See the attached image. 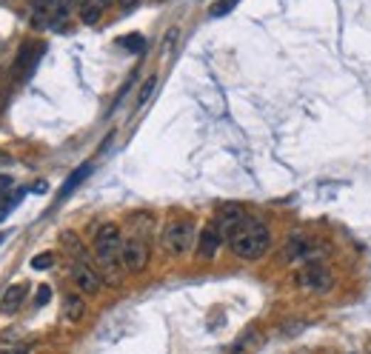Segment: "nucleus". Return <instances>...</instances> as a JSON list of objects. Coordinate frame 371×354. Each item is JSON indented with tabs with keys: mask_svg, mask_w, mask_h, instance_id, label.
I'll return each mask as SVG.
<instances>
[{
	"mask_svg": "<svg viewBox=\"0 0 371 354\" xmlns=\"http://www.w3.org/2000/svg\"><path fill=\"white\" fill-rule=\"evenodd\" d=\"M220 243H223V235H220V229L212 223V226H206L203 232H200V243H198V254L203 257V260H212L215 254H217V249H220Z\"/></svg>",
	"mask_w": 371,
	"mask_h": 354,
	"instance_id": "8",
	"label": "nucleus"
},
{
	"mask_svg": "<svg viewBox=\"0 0 371 354\" xmlns=\"http://www.w3.org/2000/svg\"><path fill=\"white\" fill-rule=\"evenodd\" d=\"M235 4H237V0H220V4L212 9V18H220V15L232 12V9H235Z\"/></svg>",
	"mask_w": 371,
	"mask_h": 354,
	"instance_id": "18",
	"label": "nucleus"
},
{
	"mask_svg": "<svg viewBox=\"0 0 371 354\" xmlns=\"http://www.w3.org/2000/svg\"><path fill=\"white\" fill-rule=\"evenodd\" d=\"M89 171H92V166H80V168H77V171L69 177V181H66V186H63V192H60V195L66 198L69 192H75V189H77V186L86 181V177H89Z\"/></svg>",
	"mask_w": 371,
	"mask_h": 354,
	"instance_id": "14",
	"label": "nucleus"
},
{
	"mask_svg": "<svg viewBox=\"0 0 371 354\" xmlns=\"http://www.w3.org/2000/svg\"><path fill=\"white\" fill-rule=\"evenodd\" d=\"M120 246H123V240H120V229H117L114 223L103 226V229L95 235V257H97L100 263L120 260Z\"/></svg>",
	"mask_w": 371,
	"mask_h": 354,
	"instance_id": "3",
	"label": "nucleus"
},
{
	"mask_svg": "<svg viewBox=\"0 0 371 354\" xmlns=\"http://www.w3.org/2000/svg\"><path fill=\"white\" fill-rule=\"evenodd\" d=\"M100 12H103V6H97L95 0H92V4H86V6H83L80 18H83V23H86V26H92V23H97V21H100Z\"/></svg>",
	"mask_w": 371,
	"mask_h": 354,
	"instance_id": "16",
	"label": "nucleus"
},
{
	"mask_svg": "<svg viewBox=\"0 0 371 354\" xmlns=\"http://www.w3.org/2000/svg\"><path fill=\"white\" fill-rule=\"evenodd\" d=\"M195 243V223L192 220H171L163 229V249L174 257L186 254Z\"/></svg>",
	"mask_w": 371,
	"mask_h": 354,
	"instance_id": "2",
	"label": "nucleus"
},
{
	"mask_svg": "<svg viewBox=\"0 0 371 354\" xmlns=\"http://www.w3.org/2000/svg\"><path fill=\"white\" fill-rule=\"evenodd\" d=\"M154 83H157L154 77H149V80L143 83V89H140V97H137V103H146V100L151 97V92H154Z\"/></svg>",
	"mask_w": 371,
	"mask_h": 354,
	"instance_id": "20",
	"label": "nucleus"
},
{
	"mask_svg": "<svg viewBox=\"0 0 371 354\" xmlns=\"http://www.w3.org/2000/svg\"><path fill=\"white\" fill-rule=\"evenodd\" d=\"M134 4H137V0H120V6H123V9H131Z\"/></svg>",
	"mask_w": 371,
	"mask_h": 354,
	"instance_id": "24",
	"label": "nucleus"
},
{
	"mask_svg": "<svg viewBox=\"0 0 371 354\" xmlns=\"http://www.w3.org/2000/svg\"><path fill=\"white\" fill-rule=\"evenodd\" d=\"M83 314H86V303H83L77 294H69V297L63 300V320H66V323H77Z\"/></svg>",
	"mask_w": 371,
	"mask_h": 354,
	"instance_id": "12",
	"label": "nucleus"
},
{
	"mask_svg": "<svg viewBox=\"0 0 371 354\" xmlns=\"http://www.w3.org/2000/svg\"><path fill=\"white\" fill-rule=\"evenodd\" d=\"M0 354H26V348H6V351H0Z\"/></svg>",
	"mask_w": 371,
	"mask_h": 354,
	"instance_id": "23",
	"label": "nucleus"
},
{
	"mask_svg": "<svg viewBox=\"0 0 371 354\" xmlns=\"http://www.w3.org/2000/svg\"><path fill=\"white\" fill-rule=\"evenodd\" d=\"M314 252H317V243L311 240V237H306V235H297V237H291L289 243H286V260L289 263H297V260H311L314 257Z\"/></svg>",
	"mask_w": 371,
	"mask_h": 354,
	"instance_id": "7",
	"label": "nucleus"
},
{
	"mask_svg": "<svg viewBox=\"0 0 371 354\" xmlns=\"http://www.w3.org/2000/svg\"><path fill=\"white\" fill-rule=\"evenodd\" d=\"M52 266H55V254H49V252H43L41 257L32 260V269H35V272H43V269H52Z\"/></svg>",
	"mask_w": 371,
	"mask_h": 354,
	"instance_id": "17",
	"label": "nucleus"
},
{
	"mask_svg": "<svg viewBox=\"0 0 371 354\" xmlns=\"http://www.w3.org/2000/svg\"><path fill=\"white\" fill-rule=\"evenodd\" d=\"M229 243H232V252H235L237 257H243V260H257V257H263V254L269 252L271 235H269V229H266L263 223L246 218V223L229 237Z\"/></svg>",
	"mask_w": 371,
	"mask_h": 354,
	"instance_id": "1",
	"label": "nucleus"
},
{
	"mask_svg": "<svg viewBox=\"0 0 371 354\" xmlns=\"http://www.w3.org/2000/svg\"><path fill=\"white\" fill-rule=\"evenodd\" d=\"M23 297H26V286H12L4 294V300H0V311H4V314H15L21 309V303H23Z\"/></svg>",
	"mask_w": 371,
	"mask_h": 354,
	"instance_id": "11",
	"label": "nucleus"
},
{
	"mask_svg": "<svg viewBox=\"0 0 371 354\" xmlns=\"http://www.w3.org/2000/svg\"><path fill=\"white\" fill-rule=\"evenodd\" d=\"M58 4V0H32V12L38 23H49V9Z\"/></svg>",
	"mask_w": 371,
	"mask_h": 354,
	"instance_id": "15",
	"label": "nucleus"
},
{
	"mask_svg": "<svg viewBox=\"0 0 371 354\" xmlns=\"http://www.w3.org/2000/svg\"><path fill=\"white\" fill-rule=\"evenodd\" d=\"M297 283H300L303 289H308V291H326V289L331 286V272H328L326 266H320V263H311V266H306V269L300 272Z\"/></svg>",
	"mask_w": 371,
	"mask_h": 354,
	"instance_id": "5",
	"label": "nucleus"
},
{
	"mask_svg": "<svg viewBox=\"0 0 371 354\" xmlns=\"http://www.w3.org/2000/svg\"><path fill=\"white\" fill-rule=\"evenodd\" d=\"M120 46H129L131 52H140V49H143V38H140V35H129V38L120 41Z\"/></svg>",
	"mask_w": 371,
	"mask_h": 354,
	"instance_id": "19",
	"label": "nucleus"
},
{
	"mask_svg": "<svg viewBox=\"0 0 371 354\" xmlns=\"http://www.w3.org/2000/svg\"><path fill=\"white\" fill-rule=\"evenodd\" d=\"M129 223H131V237H140V240H146V237L151 235V229H154V218L146 215V212L134 215Z\"/></svg>",
	"mask_w": 371,
	"mask_h": 354,
	"instance_id": "13",
	"label": "nucleus"
},
{
	"mask_svg": "<svg viewBox=\"0 0 371 354\" xmlns=\"http://www.w3.org/2000/svg\"><path fill=\"white\" fill-rule=\"evenodd\" d=\"M72 280L77 283V289L80 291H86V294H97L100 291V286H103V277L92 269V266H86L83 260L80 263H75V269H72Z\"/></svg>",
	"mask_w": 371,
	"mask_h": 354,
	"instance_id": "6",
	"label": "nucleus"
},
{
	"mask_svg": "<svg viewBox=\"0 0 371 354\" xmlns=\"http://www.w3.org/2000/svg\"><path fill=\"white\" fill-rule=\"evenodd\" d=\"M95 4H97V6H106V4H109V0H95Z\"/></svg>",
	"mask_w": 371,
	"mask_h": 354,
	"instance_id": "25",
	"label": "nucleus"
},
{
	"mask_svg": "<svg viewBox=\"0 0 371 354\" xmlns=\"http://www.w3.org/2000/svg\"><path fill=\"white\" fill-rule=\"evenodd\" d=\"M41 52H43V46L41 43H23V49H21V55H18V60H15V75H26V72H32V66H35V60L41 58Z\"/></svg>",
	"mask_w": 371,
	"mask_h": 354,
	"instance_id": "10",
	"label": "nucleus"
},
{
	"mask_svg": "<svg viewBox=\"0 0 371 354\" xmlns=\"http://www.w3.org/2000/svg\"><path fill=\"white\" fill-rule=\"evenodd\" d=\"M49 297H52V289H49V286H41V289H38V306H46Z\"/></svg>",
	"mask_w": 371,
	"mask_h": 354,
	"instance_id": "21",
	"label": "nucleus"
},
{
	"mask_svg": "<svg viewBox=\"0 0 371 354\" xmlns=\"http://www.w3.org/2000/svg\"><path fill=\"white\" fill-rule=\"evenodd\" d=\"M243 223H246V215H243L237 206H226V209L220 212V223H217V229H220L223 237H232Z\"/></svg>",
	"mask_w": 371,
	"mask_h": 354,
	"instance_id": "9",
	"label": "nucleus"
},
{
	"mask_svg": "<svg viewBox=\"0 0 371 354\" xmlns=\"http://www.w3.org/2000/svg\"><path fill=\"white\" fill-rule=\"evenodd\" d=\"M6 192H12V177H0V195H6Z\"/></svg>",
	"mask_w": 371,
	"mask_h": 354,
	"instance_id": "22",
	"label": "nucleus"
},
{
	"mask_svg": "<svg viewBox=\"0 0 371 354\" xmlns=\"http://www.w3.org/2000/svg\"><path fill=\"white\" fill-rule=\"evenodd\" d=\"M120 263H123V269L131 272V274L143 272V269L149 266V243L140 240V237L123 240V246H120Z\"/></svg>",
	"mask_w": 371,
	"mask_h": 354,
	"instance_id": "4",
	"label": "nucleus"
}]
</instances>
